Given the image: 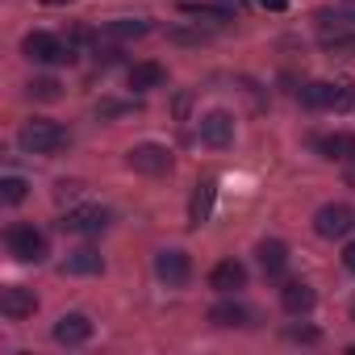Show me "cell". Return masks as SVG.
Returning <instances> with one entry per match:
<instances>
[{
  "mask_svg": "<svg viewBox=\"0 0 355 355\" xmlns=\"http://www.w3.org/2000/svg\"><path fill=\"white\" fill-rule=\"evenodd\" d=\"M338 21L355 26V0H343V5H338Z\"/></svg>",
  "mask_w": 355,
  "mask_h": 355,
  "instance_id": "d4e9b609",
  "label": "cell"
},
{
  "mask_svg": "<svg viewBox=\"0 0 355 355\" xmlns=\"http://www.w3.org/2000/svg\"><path fill=\"white\" fill-rule=\"evenodd\" d=\"M313 146H318V155L330 159V163H351V159H355V134H347V130H338V134H322Z\"/></svg>",
  "mask_w": 355,
  "mask_h": 355,
  "instance_id": "5bb4252c",
  "label": "cell"
},
{
  "mask_svg": "<svg viewBox=\"0 0 355 355\" xmlns=\"http://www.w3.org/2000/svg\"><path fill=\"white\" fill-rule=\"evenodd\" d=\"M218 5H222L230 17H234V13H243V9H247V0H218Z\"/></svg>",
  "mask_w": 355,
  "mask_h": 355,
  "instance_id": "484cf974",
  "label": "cell"
},
{
  "mask_svg": "<svg viewBox=\"0 0 355 355\" xmlns=\"http://www.w3.org/2000/svg\"><path fill=\"white\" fill-rule=\"evenodd\" d=\"M209 322H214V326H247V322H251V309H247L243 301H234V297H222V301L209 309Z\"/></svg>",
  "mask_w": 355,
  "mask_h": 355,
  "instance_id": "ac0fdd59",
  "label": "cell"
},
{
  "mask_svg": "<svg viewBox=\"0 0 355 355\" xmlns=\"http://www.w3.org/2000/svg\"><path fill=\"white\" fill-rule=\"evenodd\" d=\"M347 184L355 189V159H351V167H347Z\"/></svg>",
  "mask_w": 355,
  "mask_h": 355,
  "instance_id": "f1b7e54d",
  "label": "cell"
},
{
  "mask_svg": "<svg viewBox=\"0 0 355 355\" xmlns=\"http://www.w3.org/2000/svg\"><path fill=\"white\" fill-rule=\"evenodd\" d=\"M259 5L272 9V13H284V9H288V0H259Z\"/></svg>",
  "mask_w": 355,
  "mask_h": 355,
  "instance_id": "83f0119b",
  "label": "cell"
},
{
  "mask_svg": "<svg viewBox=\"0 0 355 355\" xmlns=\"http://www.w3.org/2000/svg\"><path fill=\"white\" fill-rule=\"evenodd\" d=\"M17 142H21V150H30V155H59L71 138H67V130H63L59 121H51V117H30V121L21 125V134H17Z\"/></svg>",
  "mask_w": 355,
  "mask_h": 355,
  "instance_id": "6da1fadb",
  "label": "cell"
},
{
  "mask_svg": "<svg viewBox=\"0 0 355 355\" xmlns=\"http://www.w3.org/2000/svg\"><path fill=\"white\" fill-rule=\"evenodd\" d=\"M297 96H301L305 109H347V105H351V84H347V80H338V84L313 80V84H305Z\"/></svg>",
  "mask_w": 355,
  "mask_h": 355,
  "instance_id": "3957f363",
  "label": "cell"
},
{
  "mask_svg": "<svg viewBox=\"0 0 355 355\" xmlns=\"http://www.w3.org/2000/svg\"><path fill=\"white\" fill-rule=\"evenodd\" d=\"M38 309V297H34V288H26V284H9L5 293H0V313H5L9 322H21V318H30Z\"/></svg>",
  "mask_w": 355,
  "mask_h": 355,
  "instance_id": "8fae6325",
  "label": "cell"
},
{
  "mask_svg": "<svg viewBox=\"0 0 355 355\" xmlns=\"http://www.w3.org/2000/svg\"><path fill=\"white\" fill-rule=\"evenodd\" d=\"M155 276H159L167 288H180V284H189V276H193V259H189L184 251H159V255H155Z\"/></svg>",
  "mask_w": 355,
  "mask_h": 355,
  "instance_id": "ba28073f",
  "label": "cell"
},
{
  "mask_svg": "<svg viewBox=\"0 0 355 355\" xmlns=\"http://www.w3.org/2000/svg\"><path fill=\"white\" fill-rule=\"evenodd\" d=\"M5 243H9V255L17 263H42L46 259V234L34 226H9Z\"/></svg>",
  "mask_w": 355,
  "mask_h": 355,
  "instance_id": "277c9868",
  "label": "cell"
},
{
  "mask_svg": "<svg viewBox=\"0 0 355 355\" xmlns=\"http://www.w3.org/2000/svg\"><path fill=\"white\" fill-rule=\"evenodd\" d=\"M92 338V318L88 313H63L55 322V343L59 347H84Z\"/></svg>",
  "mask_w": 355,
  "mask_h": 355,
  "instance_id": "30bf717a",
  "label": "cell"
},
{
  "mask_svg": "<svg viewBox=\"0 0 355 355\" xmlns=\"http://www.w3.org/2000/svg\"><path fill=\"white\" fill-rule=\"evenodd\" d=\"M280 305H284L293 318H301V313H309V309L318 305V293H313L305 280H288V284L280 288Z\"/></svg>",
  "mask_w": 355,
  "mask_h": 355,
  "instance_id": "9a60e30c",
  "label": "cell"
},
{
  "mask_svg": "<svg viewBox=\"0 0 355 355\" xmlns=\"http://www.w3.org/2000/svg\"><path fill=\"white\" fill-rule=\"evenodd\" d=\"M288 338H293V343H318L322 334H318L313 326H288Z\"/></svg>",
  "mask_w": 355,
  "mask_h": 355,
  "instance_id": "603a6c76",
  "label": "cell"
},
{
  "mask_svg": "<svg viewBox=\"0 0 355 355\" xmlns=\"http://www.w3.org/2000/svg\"><path fill=\"white\" fill-rule=\"evenodd\" d=\"M125 80H130L134 92H155V88L167 84V71H163V63H134L125 71Z\"/></svg>",
  "mask_w": 355,
  "mask_h": 355,
  "instance_id": "2e32d148",
  "label": "cell"
},
{
  "mask_svg": "<svg viewBox=\"0 0 355 355\" xmlns=\"http://www.w3.org/2000/svg\"><path fill=\"white\" fill-rule=\"evenodd\" d=\"M21 51H26V59H34V63H71V59H76V46L63 42V38H55V34H46V30L26 34V38H21Z\"/></svg>",
  "mask_w": 355,
  "mask_h": 355,
  "instance_id": "7a4b0ae2",
  "label": "cell"
},
{
  "mask_svg": "<svg viewBox=\"0 0 355 355\" xmlns=\"http://www.w3.org/2000/svg\"><path fill=\"white\" fill-rule=\"evenodd\" d=\"M259 268H263V276H284V268H288V247H284L280 239L259 243Z\"/></svg>",
  "mask_w": 355,
  "mask_h": 355,
  "instance_id": "d6986e66",
  "label": "cell"
},
{
  "mask_svg": "<svg viewBox=\"0 0 355 355\" xmlns=\"http://www.w3.org/2000/svg\"><path fill=\"white\" fill-rule=\"evenodd\" d=\"M125 163L142 175H163V171H171V150L159 142H138V146H130Z\"/></svg>",
  "mask_w": 355,
  "mask_h": 355,
  "instance_id": "8992f818",
  "label": "cell"
},
{
  "mask_svg": "<svg viewBox=\"0 0 355 355\" xmlns=\"http://www.w3.org/2000/svg\"><path fill=\"white\" fill-rule=\"evenodd\" d=\"M134 105H125V101H109V105H101L96 109V117H117V113H130Z\"/></svg>",
  "mask_w": 355,
  "mask_h": 355,
  "instance_id": "cb8c5ba5",
  "label": "cell"
},
{
  "mask_svg": "<svg viewBox=\"0 0 355 355\" xmlns=\"http://www.w3.org/2000/svg\"><path fill=\"white\" fill-rule=\"evenodd\" d=\"M30 96H38V101H55V96H59V80H51V76L30 80Z\"/></svg>",
  "mask_w": 355,
  "mask_h": 355,
  "instance_id": "7402d4cb",
  "label": "cell"
},
{
  "mask_svg": "<svg viewBox=\"0 0 355 355\" xmlns=\"http://www.w3.org/2000/svg\"><path fill=\"white\" fill-rule=\"evenodd\" d=\"M351 226H355V214H351L347 205H322V209L313 214V230H318L322 239H347Z\"/></svg>",
  "mask_w": 355,
  "mask_h": 355,
  "instance_id": "9c48e42d",
  "label": "cell"
},
{
  "mask_svg": "<svg viewBox=\"0 0 355 355\" xmlns=\"http://www.w3.org/2000/svg\"><path fill=\"white\" fill-rule=\"evenodd\" d=\"M343 263H347V272H355V239L343 247Z\"/></svg>",
  "mask_w": 355,
  "mask_h": 355,
  "instance_id": "4316f807",
  "label": "cell"
},
{
  "mask_svg": "<svg viewBox=\"0 0 355 355\" xmlns=\"http://www.w3.org/2000/svg\"><path fill=\"white\" fill-rule=\"evenodd\" d=\"M63 234H80V239H92V234H101L105 226H109V209H101V205H76V209H67L63 214Z\"/></svg>",
  "mask_w": 355,
  "mask_h": 355,
  "instance_id": "5b68a950",
  "label": "cell"
},
{
  "mask_svg": "<svg viewBox=\"0 0 355 355\" xmlns=\"http://www.w3.org/2000/svg\"><path fill=\"white\" fill-rule=\"evenodd\" d=\"M197 134H201V142H205V146L226 150V146L234 142V117H230L226 109H214V113H205V117H201Z\"/></svg>",
  "mask_w": 355,
  "mask_h": 355,
  "instance_id": "52a82bcc",
  "label": "cell"
},
{
  "mask_svg": "<svg viewBox=\"0 0 355 355\" xmlns=\"http://www.w3.org/2000/svg\"><path fill=\"white\" fill-rule=\"evenodd\" d=\"M214 201H218V180H201L189 201V226H205L214 218Z\"/></svg>",
  "mask_w": 355,
  "mask_h": 355,
  "instance_id": "4fadbf2b",
  "label": "cell"
},
{
  "mask_svg": "<svg viewBox=\"0 0 355 355\" xmlns=\"http://www.w3.org/2000/svg\"><path fill=\"white\" fill-rule=\"evenodd\" d=\"M146 34H150V21H142V17H121V21L105 26V38H113V42H134V38H146Z\"/></svg>",
  "mask_w": 355,
  "mask_h": 355,
  "instance_id": "ffe728a7",
  "label": "cell"
},
{
  "mask_svg": "<svg viewBox=\"0 0 355 355\" xmlns=\"http://www.w3.org/2000/svg\"><path fill=\"white\" fill-rule=\"evenodd\" d=\"M63 272H67V276H96V272H105V259H101V251L80 247V251H67Z\"/></svg>",
  "mask_w": 355,
  "mask_h": 355,
  "instance_id": "e0dca14e",
  "label": "cell"
},
{
  "mask_svg": "<svg viewBox=\"0 0 355 355\" xmlns=\"http://www.w3.org/2000/svg\"><path fill=\"white\" fill-rule=\"evenodd\" d=\"M209 288H218L222 297H234L239 288H247V268H243L239 259H222V263H214V272H209Z\"/></svg>",
  "mask_w": 355,
  "mask_h": 355,
  "instance_id": "7c38bea8",
  "label": "cell"
},
{
  "mask_svg": "<svg viewBox=\"0 0 355 355\" xmlns=\"http://www.w3.org/2000/svg\"><path fill=\"white\" fill-rule=\"evenodd\" d=\"M26 193H30V184L21 180V175H5V180H0V201L5 205H21Z\"/></svg>",
  "mask_w": 355,
  "mask_h": 355,
  "instance_id": "44dd1931",
  "label": "cell"
}]
</instances>
